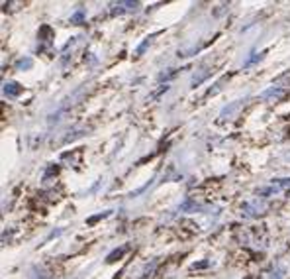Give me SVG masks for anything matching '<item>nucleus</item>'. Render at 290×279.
<instances>
[{
    "label": "nucleus",
    "mask_w": 290,
    "mask_h": 279,
    "mask_svg": "<svg viewBox=\"0 0 290 279\" xmlns=\"http://www.w3.org/2000/svg\"><path fill=\"white\" fill-rule=\"evenodd\" d=\"M282 95H284V91H282V89H278V87H271L269 91H265V93L261 95V99H265V100L267 99H280Z\"/></svg>",
    "instance_id": "20e7f679"
},
{
    "label": "nucleus",
    "mask_w": 290,
    "mask_h": 279,
    "mask_svg": "<svg viewBox=\"0 0 290 279\" xmlns=\"http://www.w3.org/2000/svg\"><path fill=\"white\" fill-rule=\"evenodd\" d=\"M276 185H278V187H290V177H286V179H276Z\"/></svg>",
    "instance_id": "9d476101"
},
{
    "label": "nucleus",
    "mask_w": 290,
    "mask_h": 279,
    "mask_svg": "<svg viewBox=\"0 0 290 279\" xmlns=\"http://www.w3.org/2000/svg\"><path fill=\"white\" fill-rule=\"evenodd\" d=\"M139 4L137 2H120V4H116L112 8V14H124V12H131V10H135Z\"/></svg>",
    "instance_id": "7ed1b4c3"
},
{
    "label": "nucleus",
    "mask_w": 290,
    "mask_h": 279,
    "mask_svg": "<svg viewBox=\"0 0 290 279\" xmlns=\"http://www.w3.org/2000/svg\"><path fill=\"white\" fill-rule=\"evenodd\" d=\"M208 262H202V263H194V269H200V267H206Z\"/></svg>",
    "instance_id": "9b49d317"
},
{
    "label": "nucleus",
    "mask_w": 290,
    "mask_h": 279,
    "mask_svg": "<svg viewBox=\"0 0 290 279\" xmlns=\"http://www.w3.org/2000/svg\"><path fill=\"white\" fill-rule=\"evenodd\" d=\"M151 39H153V35H149V37H145V39H143V44H141V46H139V48L135 50V55H141V53H143V51L147 50V46L151 44Z\"/></svg>",
    "instance_id": "0eeeda50"
},
{
    "label": "nucleus",
    "mask_w": 290,
    "mask_h": 279,
    "mask_svg": "<svg viewBox=\"0 0 290 279\" xmlns=\"http://www.w3.org/2000/svg\"><path fill=\"white\" fill-rule=\"evenodd\" d=\"M243 211H245L247 216H259V214H263V211H265V203L255 198L253 203H245V205H243Z\"/></svg>",
    "instance_id": "f257e3e1"
},
{
    "label": "nucleus",
    "mask_w": 290,
    "mask_h": 279,
    "mask_svg": "<svg viewBox=\"0 0 290 279\" xmlns=\"http://www.w3.org/2000/svg\"><path fill=\"white\" fill-rule=\"evenodd\" d=\"M71 22H73V24H81V22H82V12H81V10H79L75 16L71 18Z\"/></svg>",
    "instance_id": "1a4fd4ad"
},
{
    "label": "nucleus",
    "mask_w": 290,
    "mask_h": 279,
    "mask_svg": "<svg viewBox=\"0 0 290 279\" xmlns=\"http://www.w3.org/2000/svg\"><path fill=\"white\" fill-rule=\"evenodd\" d=\"M239 106H241V100H237V102H233V104H229V106H226V108H224V110H222V114H220V118H229V116L233 114V112H235V110H237V108H239Z\"/></svg>",
    "instance_id": "39448f33"
},
{
    "label": "nucleus",
    "mask_w": 290,
    "mask_h": 279,
    "mask_svg": "<svg viewBox=\"0 0 290 279\" xmlns=\"http://www.w3.org/2000/svg\"><path fill=\"white\" fill-rule=\"evenodd\" d=\"M32 65H33V61L30 59V57H26V59H20V61L16 63V67H18V69H22V71H24V69H30Z\"/></svg>",
    "instance_id": "423d86ee"
},
{
    "label": "nucleus",
    "mask_w": 290,
    "mask_h": 279,
    "mask_svg": "<svg viewBox=\"0 0 290 279\" xmlns=\"http://www.w3.org/2000/svg\"><path fill=\"white\" fill-rule=\"evenodd\" d=\"M20 93H22V87H20L18 83H14V81L4 83V95H6L8 99H16Z\"/></svg>",
    "instance_id": "f03ea898"
},
{
    "label": "nucleus",
    "mask_w": 290,
    "mask_h": 279,
    "mask_svg": "<svg viewBox=\"0 0 290 279\" xmlns=\"http://www.w3.org/2000/svg\"><path fill=\"white\" fill-rule=\"evenodd\" d=\"M126 250H128V248H126V246H124V248H120V250H114L112 254L108 256V262H116V258H120V256H122V254H124Z\"/></svg>",
    "instance_id": "6e6552de"
}]
</instances>
